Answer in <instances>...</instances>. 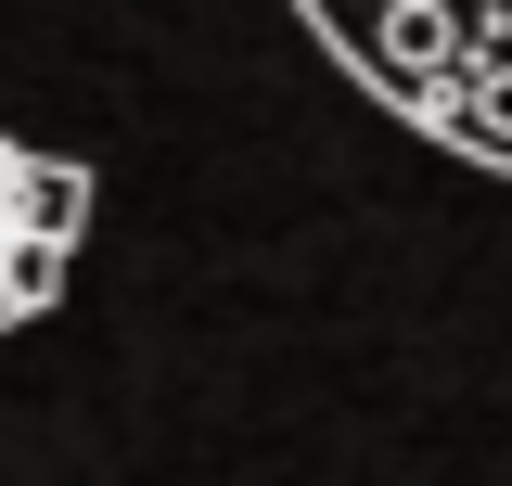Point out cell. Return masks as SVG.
Listing matches in <instances>:
<instances>
[{"instance_id": "6da1fadb", "label": "cell", "mask_w": 512, "mask_h": 486, "mask_svg": "<svg viewBox=\"0 0 512 486\" xmlns=\"http://www.w3.org/2000/svg\"><path fill=\"white\" fill-rule=\"evenodd\" d=\"M77 231H90V167L0 141V333H26V320L64 295Z\"/></svg>"}]
</instances>
